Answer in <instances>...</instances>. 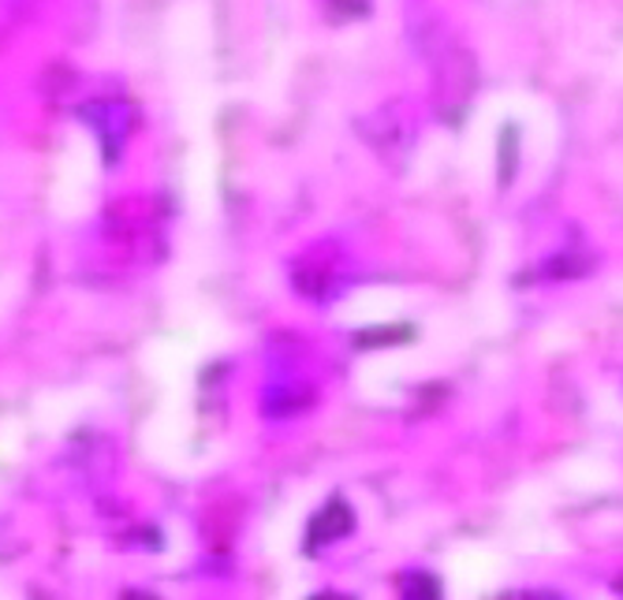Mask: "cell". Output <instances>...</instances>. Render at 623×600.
<instances>
[]
</instances>
